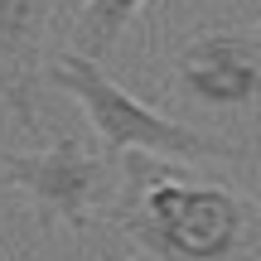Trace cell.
Returning a JSON list of instances; mask_svg holds the SVG:
<instances>
[{
  "label": "cell",
  "mask_w": 261,
  "mask_h": 261,
  "mask_svg": "<svg viewBox=\"0 0 261 261\" xmlns=\"http://www.w3.org/2000/svg\"><path fill=\"white\" fill-rule=\"evenodd\" d=\"M48 83L63 87L77 107H83L87 126L97 130V145L102 155L121 169V155L126 150H145V155H179V160H237L242 150L227 145V140H213L203 130L174 121V116L155 112V107L136 102L121 83H112L102 63L83 54H58L48 63Z\"/></svg>",
  "instance_id": "2"
},
{
  "label": "cell",
  "mask_w": 261,
  "mask_h": 261,
  "mask_svg": "<svg viewBox=\"0 0 261 261\" xmlns=\"http://www.w3.org/2000/svg\"><path fill=\"white\" fill-rule=\"evenodd\" d=\"M145 5H150V0H83L68 48L83 54V58H92V63H102V58L116 48V39L140 19Z\"/></svg>",
  "instance_id": "6"
},
{
  "label": "cell",
  "mask_w": 261,
  "mask_h": 261,
  "mask_svg": "<svg viewBox=\"0 0 261 261\" xmlns=\"http://www.w3.org/2000/svg\"><path fill=\"white\" fill-rule=\"evenodd\" d=\"M0 179L34 198L44 223H68L73 232H83V227H92L97 208L112 198L116 165L97 150H87L83 140L63 136L34 155L0 150Z\"/></svg>",
  "instance_id": "3"
},
{
  "label": "cell",
  "mask_w": 261,
  "mask_h": 261,
  "mask_svg": "<svg viewBox=\"0 0 261 261\" xmlns=\"http://www.w3.org/2000/svg\"><path fill=\"white\" fill-rule=\"evenodd\" d=\"M54 0H0V107L19 126H34V83L44 73V39Z\"/></svg>",
  "instance_id": "5"
},
{
  "label": "cell",
  "mask_w": 261,
  "mask_h": 261,
  "mask_svg": "<svg viewBox=\"0 0 261 261\" xmlns=\"http://www.w3.org/2000/svg\"><path fill=\"white\" fill-rule=\"evenodd\" d=\"M179 92L213 112L261 102V34L252 29H203L174 58Z\"/></svg>",
  "instance_id": "4"
},
{
  "label": "cell",
  "mask_w": 261,
  "mask_h": 261,
  "mask_svg": "<svg viewBox=\"0 0 261 261\" xmlns=\"http://www.w3.org/2000/svg\"><path fill=\"white\" fill-rule=\"evenodd\" d=\"M116 227L155 261H261V208L242 189L140 160Z\"/></svg>",
  "instance_id": "1"
},
{
  "label": "cell",
  "mask_w": 261,
  "mask_h": 261,
  "mask_svg": "<svg viewBox=\"0 0 261 261\" xmlns=\"http://www.w3.org/2000/svg\"><path fill=\"white\" fill-rule=\"evenodd\" d=\"M130 261H150V256H145V252H140V256H130Z\"/></svg>",
  "instance_id": "7"
},
{
  "label": "cell",
  "mask_w": 261,
  "mask_h": 261,
  "mask_svg": "<svg viewBox=\"0 0 261 261\" xmlns=\"http://www.w3.org/2000/svg\"><path fill=\"white\" fill-rule=\"evenodd\" d=\"M0 247H5V237H0Z\"/></svg>",
  "instance_id": "8"
}]
</instances>
